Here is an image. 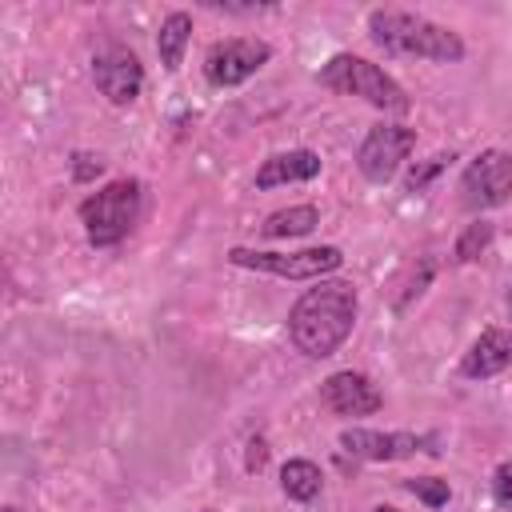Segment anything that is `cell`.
<instances>
[{
	"instance_id": "obj_10",
	"label": "cell",
	"mask_w": 512,
	"mask_h": 512,
	"mask_svg": "<svg viewBox=\"0 0 512 512\" xmlns=\"http://www.w3.org/2000/svg\"><path fill=\"white\" fill-rule=\"evenodd\" d=\"M92 80H96V88H100V96L108 104L128 108L140 96V88H144V64L136 60L132 48L108 44V48H100L92 56Z\"/></svg>"
},
{
	"instance_id": "obj_7",
	"label": "cell",
	"mask_w": 512,
	"mask_h": 512,
	"mask_svg": "<svg viewBox=\"0 0 512 512\" xmlns=\"http://www.w3.org/2000/svg\"><path fill=\"white\" fill-rule=\"evenodd\" d=\"M512 200V152L488 148L480 152L464 176H460V204L468 212H484V208H500Z\"/></svg>"
},
{
	"instance_id": "obj_15",
	"label": "cell",
	"mask_w": 512,
	"mask_h": 512,
	"mask_svg": "<svg viewBox=\"0 0 512 512\" xmlns=\"http://www.w3.org/2000/svg\"><path fill=\"white\" fill-rule=\"evenodd\" d=\"M280 488H284L288 500L312 504V500L320 496V488H324V472H320L312 460H288V464L280 468Z\"/></svg>"
},
{
	"instance_id": "obj_13",
	"label": "cell",
	"mask_w": 512,
	"mask_h": 512,
	"mask_svg": "<svg viewBox=\"0 0 512 512\" xmlns=\"http://www.w3.org/2000/svg\"><path fill=\"white\" fill-rule=\"evenodd\" d=\"M320 176V156L312 148H288V152H272L260 168H256V188H280V184H300Z\"/></svg>"
},
{
	"instance_id": "obj_17",
	"label": "cell",
	"mask_w": 512,
	"mask_h": 512,
	"mask_svg": "<svg viewBox=\"0 0 512 512\" xmlns=\"http://www.w3.org/2000/svg\"><path fill=\"white\" fill-rule=\"evenodd\" d=\"M488 244H492V224H488V220H476V224H468V228L460 232L452 256H456V264H472Z\"/></svg>"
},
{
	"instance_id": "obj_22",
	"label": "cell",
	"mask_w": 512,
	"mask_h": 512,
	"mask_svg": "<svg viewBox=\"0 0 512 512\" xmlns=\"http://www.w3.org/2000/svg\"><path fill=\"white\" fill-rule=\"evenodd\" d=\"M100 172H104V160L100 156H88V152H76L72 156V180L84 184V180H96Z\"/></svg>"
},
{
	"instance_id": "obj_23",
	"label": "cell",
	"mask_w": 512,
	"mask_h": 512,
	"mask_svg": "<svg viewBox=\"0 0 512 512\" xmlns=\"http://www.w3.org/2000/svg\"><path fill=\"white\" fill-rule=\"evenodd\" d=\"M268 464V444H264V436H252L248 440V456H244V468L248 472H260Z\"/></svg>"
},
{
	"instance_id": "obj_19",
	"label": "cell",
	"mask_w": 512,
	"mask_h": 512,
	"mask_svg": "<svg viewBox=\"0 0 512 512\" xmlns=\"http://www.w3.org/2000/svg\"><path fill=\"white\" fill-rule=\"evenodd\" d=\"M448 164H452V152H436V156H428V164H420V168H412V172H408L404 188H408V192H424V188H428V180H432L436 172H444Z\"/></svg>"
},
{
	"instance_id": "obj_12",
	"label": "cell",
	"mask_w": 512,
	"mask_h": 512,
	"mask_svg": "<svg viewBox=\"0 0 512 512\" xmlns=\"http://www.w3.org/2000/svg\"><path fill=\"white\" fill-rule=\"evenodd\" d=\"M512 368V328H484L472 348L460 356V376L464 380H488Z\"/></svg>"
},
{
	"instance_id": "obj_8",
	"label": "cell",
	"mask_w": 512,
	"mask_h": 512,
	"mask_svg": "<svg viewBox=\"0 0 512 512\" xmlns=\"http://www.w3.org/2000/svg\"><path fill=\"white\" fill-rule=\"evenodd\" d=\"M416 148V128H404V124H376L368 128V136L360 140L356 148V168L364 180L372 184H388L400 164L408 160V152Z\"/></svg>"
},
{
	"instance_id": "obj_9",
	"label": "cell",
	"mask_w": 512,
	"mask_h": 512,
	"mask_svg": "<svg viewBox=\"0 0 512 512\" xmlns=\"http://www.w3.org/2000/svg\"><path fill=\"white\" fill-rule=\"evenodd\" d=\"M340 448L352 460H368V464H388V460H408L416 452L440 456V440L436 436H416V432H372V428H344L340 432Z\"/></svg>"
},
{
	"instance_id": "obj_16",
	"label": "cell",
	"mask_w": 512,
	"mask_h": 512,
	"mask_svg": "<svg viewBox=\"0 0 512 512\" xmlns=\"http://www.w3.org/2000/svg\"><path fill=\"white\" fill-rule=\"evenodd\" d=\"M316 224H320V212H316L312 204H292V208L272 212V216L260 224V232L272 236V240H284V236H308Z\"/></svg>"
},
{
	"instance_id": "obj_25",
	"label": "cell",
	"mask_w": 512,
	"mask_h": 512,
	"mask_svg": "<svg viewBox=\"0 0 512 512\" xmlns=\"http://www.w3.org/2000/svg\"><path fill=\"white\" fill-rule=\"evenodd\" d=\"M4 512H20V508H12V504H8V508H4Z\"/></svg>"
},
{
	"instance_id": "obj_20",
	"label": "cell",
	"mask_w": 512,
	"mask_h": 512,
	"mask_svg": "<svg viewBox=\"0 0 512 512\" xmlns=\"http://www.w3.org/2000/svg\"><path fill=\"white\" fill-rule=\"evenodd\" d=\"M432 268H436L432 260H420V272H416V264H412V280H408V288L396 296V312H404V308H408V304H412V300L424 292V284L432 280Z\"/></svg>"
},
{
	"instance_id": "obj_21",
	"label": "cell",
	"mask_w": 512,
	"mask_h": 512,
	"mask_svg": "<svg viewBox=\"0 0 512 512\" xmlns=\"http://www.w3.org/2000/svg\"><path fill=\"white\" fill-rule=\"evenodd\" d=\"M492 500H496L504 512H512V460H504V464L492 472Z\"/></svg>"
},
{
	"instance_id": "obj_18",
	"label": "cell",
	"mask_w": 512,
	"mask_h": 512,
	"mask_svg": "<svg viewBox=\"0 0 512 512\" xmlns=\"http://www.w3.org/2000/svg\"><path fill=\"white\" fill-rule=\"evenodd\" d=\"M416 500H424L428 508H444L448 500H452V488H448V480H440V476H416V480H408L404 484Z\"/></svg>"
},
{
	"instance_id": "obj_5",
	"label": "cell",
	"mask_w": 512,
	"mask_h": 512,
	"mask_svg": "<svg viewBox=\"0 0 512 512\" xmlns=\"http://www.w3.org/2000/svg\"><path fill=\"white\" fill-rule=\"evenodd\" d=\"M228 264L284 276V280H324L344 264V252L332 244L320 248H300V252H260V248H228Z\"/></svg>"
},
{
	"instance_id": "obj_6",
	"label": "cell",
	"mask_w": 512,
	"mask_h": 512,
	"mask_svg": "<svg viewBox=\"0 0 512 512\" xmlns=\"http://www.w3.org/2000/svg\"><path fill=\"white\" fill-rule=\"evenodd\" d=\"M268 60H272V44L268 40H260V36H228V40H216L204 52V76L216 88H236V84L252 80Z\"/></svg>"
},
{
	"instance_id": "obj_26",
	"label": "cell",
	"mask_w": 512,
	"mask_h": 512,
	"mask_svg": "<svg viewBox=\"0 0 512 512\" xmlns=\"http://www.w3.org/2000/svg\"><path fill=\"white\" fill-rule=\"evenodd\" d=\"M208 512H212V508H208Z\"/></svg>"
},
{
	"instance_id": "obj_4",
	"label": "cell",
	"mask_w": 512,
	"mask_h": 512,
	"mask_svg": "<svg viewBox=\"0 0 512 512\" xmlns=\"http://www.w3.org/2000/svg\"><path fill=\"white\" fill-rule=\"evenodd\" d=\"M316 80L324 84V88H332V92H340V96H360V100H368L372 108H380V112H408V92L380 68V64H372V60H364V56H352V52H336L320 72H316Z\"/></svg>"
},
{
	"instance_id": "obj_11",
	"label": "cell",
	"mask_w": 512,
	"mask_h": 512,
	"mask_svg": "<svg viewBox=\"0 0 512 512\" xmlns=\"http://www.w3.org/2000/svg\"><path fill=\"white\" fill-rule=\"evenodd\" d=\"M320 404L332 416H372V412H380L384 396H380V388L364 372L344 368V372H332L320 384Z\"/></svg>"
},
{
	"instance_id": "obj_14",
	"label": "cell",
	"mask_w": 512,
	"mask_h": 512,
	"mask_svg": "<svg viewBox=\"0 0 512 512\" xmlns=\"http://www.w3.org/2000/svg\"><path fill=\"white\" fill-rule=\"evenodd\" d=\"M188 36H192V16L188 12H168L160 20V32H156V52H160V64L168 72H176L184 64V48H188Z\"/></svg>"
},
{
	"instance_id": "obj_1",
	"label": "cell",
	"mask_w": 512,
	"mask_h": 512,
	"mask_svg": "<svg viewBox=\"0 0 512 512\" xmlns=\"http://www.w3.org/2000/svg\"><path fill=\"white\" fill-rule=\"evenodd\" d=\"M356 288L348 280H316L288 312V340L296 344V352H304L308 360H324L332 356L356 324Z\"/></svg>"
},
{
	"instance_id": "obj_2",
	"label": "cell",
	"mask_w": 512,
	"mask_h": 512,
	"mask_svg": "<svg viewBox=\"0 0 512 512\" xmlns=\"http://www.w3.org/2000/svg\"><path fill=\"white\" fill-rule=\"evenodd\" d=\"M368 40L384 48L388 56H420L436 64H460L464 60V40L460 32L404 8H372L368 12Z\"/></svg>"
},
{
	"instance_id": "obj_24",
	"label": "cell",
	"mask_w": 512,
	"mask_h": 512,
	"mask_svg": "<svg viewBox=\"0 0 512 512\" xmlns=\"http://www.w3.org/2000/svg\"><path fill=\"white\" fill-rule=\"evenodd\" d=\"M372 512H396V508H392V504H376Z\"/></svg>"
},
{
	"instance_id": "obj_3",
	"label": "cell",
	"mask_w": 512,
	"mask_h": 512,
	"mask_svg": "<svg viewBox=\"0 0 512 512\" xmlns=\"http://www.w3.org/2000/svg\"><path fill=\"white\" fill-rule=\"evenodd\" d=\"M140 200H144V188H140V180H132V176L112 180V184L96 188L92 196H84V200H80V224H84L88 244H96V248L120 244V240L136 228Z\"/></svg>"
}]
</instances>
